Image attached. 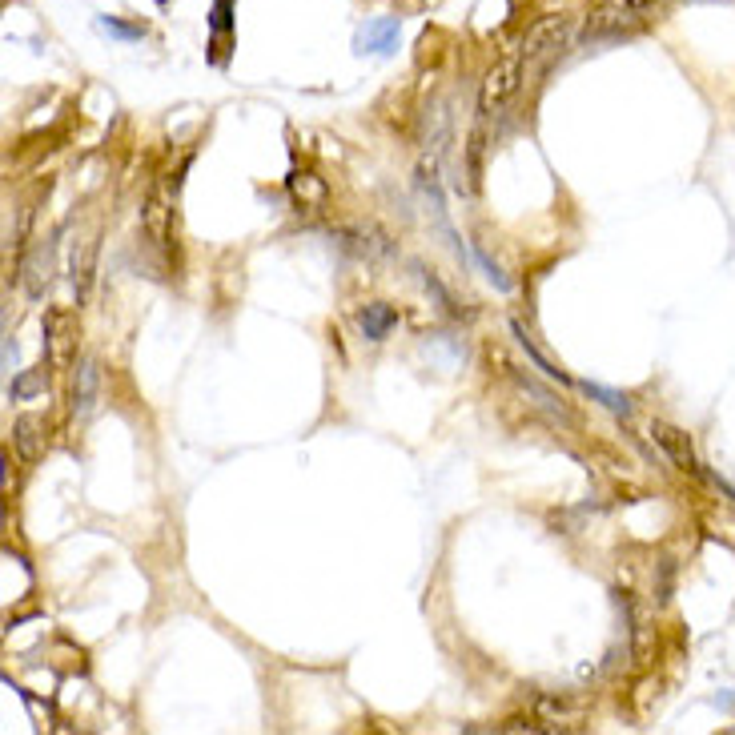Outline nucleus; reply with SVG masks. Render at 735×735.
<instances>
[{
  "label": "nucleus",
  "instance_id": "2",
  "mask_svg": "<svg viewBox=\"0 0 735 735\" xmlns=\"http://www.w3.org/2000/svg\"><path fill=\"white\" fill-rule=\"evenodd\" d=\"M567 41H571V17L567 13H551V17H539L527 29L519 53L523 57H547V53H559Z\"/></svg>",
  "mask_w": 735,
  "mask_h": 735
},
{
  "label": "nucleus",
  "instance_id": "20",
  "mask_svg": "<svg viewBox=\"0 0 735 735\" xmlns=\"http://www.w3.org/2000/svg\"><path fill=\"white\" fill-rule=\"evenodd\" d=\"M157 5H169V0H157Z\"/></svg>",
  "mask_w": 735,
  "mask_h": 735
},
{
  "label": "nucleus",
  "instance_id": "16",
  "mask_svg": "<svg viewBox=\"0 0 735 735\" xmlns=\"http://www.w3.org/2000/svg\"><path fill=\"white\" fill-rule=\"evenodd\" d=\"M290 189H294V197H298L302 205H306V193H310L314 201H322V197H326V185H322V181H314V173H294V177H290Z\"/></svg>",
  "mask_w": 735,
  "mask_h": 735
},
{
  "label": "nucleus",
  "instance_id": "18",
  "mask_svg": "<svg viewBox=\"0 0 735 735\" xmlns=\"http://www.w3.org/2000/svg\"><path fill=\"white\" fill-rule=\"evenodd\" d=\"M474 262H478V266H482V270H486V278H490V282H495V286H499V290H511V282H507V278H503V270H499V266H490V258H486V254H482V250H474Z\"/></svg>",
  "mask_w": 735,
  "mask_h": 735
},
{
  "label": "nucleus",
  "instance_id": "15",
  "mask_svg": "<svg viewBox=\"0 0 735 735\" xmlns=\"http://www.w3.org/2000/svg\"><path fill=\"white\" fill-rule=\"evenodd\" d=\"M45 390V374L41 370H25L21 378H13V386H9V394L21 402V398H33V394H41Z\"/></svg>",
  "mask_w": 735,
  "mask_h": 735
},
{
  "label": "nucleus",
  "instance_id": "11",
  "mask_svg": "<svg viewBox=\"0 0 735 735\" xmlns=\"http://www.w3.org/2000/svg\"><path fill=\"white\" fill-rule=\"evenodd\" d=\"M511 334L519 338V346H523V354H527V358L535 362V370H543V378H551V382H571V378H567V374H563V370H559L555 362H547V358L539 354V346H535V342L527 338V330H523V322H511Z\"/></svg>",
  "mask_w": 735,
  "mask_h": 735
},
{
  "label": "nucleus",
  "instance_id": "13",
  "mask_svg": "<svg viewBox=\"0 0 735 735\" xmlns=\"http://www.w3.org/2000/svg\"><path fill=\"white\" fill-rule=\"evenodd\" d=\"M579 390H583L591 402H599V406H607L611 414H619V418L631 414V402H627V394H619V390H607V386H599V382H579Z\"/></svg>",
  "mask_w": 735,
  "mask_h": 735
},
{
  "label": "nucleus",
  "instance_id": "5",
  "mask_svg": "<svg viewBox=\"0 0 735 735\" xmlns=\"http://www.w3.org/2000/svg\"><path fill=\"white\" fill-rule=\"evenodd\" d=\"M394 45H398V21H394V17H374V21H366V25L358 29V37H354V49H358V53H378V57H386V53H394Z\"/></svg>",
  "mask_w": 735,
  "mask_h": 735
},
{
  "label": "nucleus",
  "instance_id": "19",
  "mask_svg": "<svg viewBox=\"0 0 735 735\" xmlns=\"http://www.w3.org/2000/svg\"><path fill=\"white\" fill-rule=\"evenodd\" d=\"M623 5H627L631 13H643V9H651V5H655V0H623Z\"/></svg>",
  "mask_w": 735,
  "mask_h": 735
},
{
  "label": "nucleus",
  "instance_id": "9",
  "mask_svg": "<svg viewBox=\"0 0 735 735\" xmlns=\"http://www.w3.org/2000/svg\"><path fill=\"white\" fill-rule=\"evenodd\" d=\"M358 326H362L366 342H382V338L398 326V314H394V306H386V302H370V306L358 310Z\"/></svg>",
  "mask_w": 735,
  "mask_h": 735
},
{
  "label": "nucleus",
  "instance_id": "1",
  "mask_svg": "<svg viewBox=\"0 0 735 735\" xmlns=\"http://www.w3.org/2000/svg\"><path fill=\"white\" fill-rule=\"evenodd\" d=\"M523 85V57H507L499 65H490L486 77H482V89H478V113L490 117L499 113Z\"/></svg>",
  "mask_w": 735,
  "mask_h": 735
},
{
  "label": "nucleus",
  "instance_id": "8",
  "mask_svg": "<svg viewBox=\"0 0 735 735\" xmlns=\"http://www.w3.org/2000/svg\"><path fill=\"white\" fill-rule=\"evenodd\" d=\"M233 0H213V13H209V33H213V65H225V53H229V37H233Z\"/></svg>",
  "mask_w": 735,
  "mask_h": 735
},
{
  "label": "nucleus",
  "instance_id": "3",
  "mask_svg": "<svg viewBox=\"0 0 735 735\" xmlns=\"http://www.w3.org/2000/svg\"><path fill=\"white\" fill-rule=\"evenodd\" d=\"M101 402V366L93 358H85L77 366V382H73V422H85Z\"/></svg>",
  "mask_w": 735,
  "mask_h": 735
},
{
  "label": "nucleus",
  "instance_id": "12",
  "mask_svg": "<svg viewBox=\"0 0 735 735\" xmlns=\"http://www.w3.org/2000/svg\"><path fill=\"white\" fill-rule=\"evenodd\" d=\"M539 715L547 723H579L583 703H571V699H559V695H539Z\"/></svg>",
  "mask_w": 735,
  "mask_h": 735
},
{
  "label": "nucleus",
  "instance_id": "17",
  "mask_svg": "<svg viewBox=\"0 0 735 735\" xmlns=\"http://www.w3.org/2000/svg\"><path fill=\"white\" fill-rule=\"evenodd\" d=\"M519 390H523V394H531V398H539V406H543V410H551V414L567 418V410H563V406H559V402H555V398H551V394H547L539 382H531V378H519Z\"/></svg>",
  "mask_w": 735,
  "mask_h": 735
},
{
  "label": "nucleus",
  "instance_id": "7",
  "mask_svg": "<svg viewBox=\"0 0 735 735\" xmlns=\"http://www.w3.org/2000/svg\"><path fill=\"white\" fill-rule=\"evenodd\" d=\"M13 442H17V454L25 462H37L45 454V422L37 414H21L13 422Z\"/></svg>",
  "mask_w": 735,
  "mask_h": 735
},
{
  "label": "nucleus",
  "instance_id": "14",
  "mask_svg": "<svg viewBox=\"0 0 735 735\" xmlns=\"http://www.w3.org/2000/svg\"><path fill=\"white\" fill-rule=\"evenodd\" d=\"M97 29L105 37H117V41H145V25H125L121 17H97Z\"/></svg>",
  "mask_w": 735,
  "mask_h": 735
},
{
  "label": "nucleus",
  "instance_id": "10",
  "mask_svg": "<svg viewBox=\"0 0 735 735\" xmlns=\"http://www.w3.org/2000/svg\"><path fill=\"white\" fill-rule=\"evenodd\" d=\"M97 237H89L85 241V250H81V258L73 254V294H77V302H85L89 298V286H93V270H97Z\"/></svg>",
  "mask_w": 735,
  "mask_h": 735
},
{
  "label": "nucleus",
  "instance_id": "6",
  "mask_svg": "<svg viewBox=\"0 0 735 735\" xmlns=\"http://www.w3.org/2000/svg\"><path fill=\"white\" fill-rule=\"evenodd\" d=\"M169 217H173L169 193L165 189H153L149 201H145V209H141V225H145V233H149V241L157 245V250H165V245H169Z\"/></svg>",
  "mask_w": 735,
  "mask_h": 735
},
{
  "label": "nucleus",
  "instance_id": "4",
  "mask_svg": "<svg viewBox=\"0 0 735 735\" xmlns=\"http://www.w3.org/2000/svg\"><path fill=\"white\" fill-rule=\"evenodd\" d=\"M651 434H655V442L663 446V454L679 466V470H687V474H699V462H695V450H691V438L679 430V426H671V422H655L651 426Z\"/></svg>",
  "mask_w": 735,
  "mask_h": 735
}]
</instances>
